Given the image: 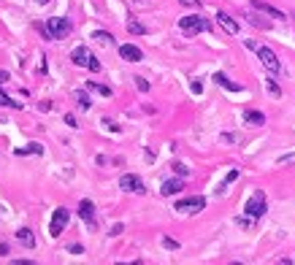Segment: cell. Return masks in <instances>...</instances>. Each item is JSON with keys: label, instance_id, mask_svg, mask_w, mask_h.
<instances>
[{"label": "cell", "instance_id": "cell-6", "mask_svg": "<svg viewBox=\"0 0 295 265\" xmlns=\"http://www.w3.org/2000/svg\"><path fill=\"white\" fill-rule=\"evenodd\" d=\"M258 57H260V62L265 65V71H268V73H279L282 71V62H279L277 52L268 49V46H258Z\"/></svg>", "mask_w": 295, "mask_h": 265}, {"label": "cell", "instance_id": "cell-10", "mask_svg": "<svg viewBox=\"0 0 295 265\" xmlns=\"http://www.w3.org/2000/svg\"><path fill=\"white\" fill-rule=\"evenodd\" d=\"M119 57L128 60V62H141L144 60V52H141L138 46H133V43H122L119 46Z\"/></svg>", "mask_w": 295, "mask_h": 265}, {"label": "cell", "instance_id": "cell-29", "mask_svg": "<svg viewBox=\"0 0 295 265\" xmlns=\"http://www.w3.org/2000/svg\"><path fill=\"white\" fill-rule=\"evenodd\" d=\"M136 87H138L141 92H149V81H146V79H136Z\"/></svg>", "mask_w": 295, "mask_h": 265}, {"label": "cell", "instance_id": "cell-25", "mask_svg": "<svg viewBox=\"0 0 295 265\" xmlns=\"http://www.w3.org/2000/svg\"><path fill=\"white\" fill-rule=\"evenodd\" d=\"M171 168H174V173H179V176H182V179H187V176H189V168H187L184 163H174V165H171Z\"/></svg>", "mask_w": 295, "mask_h": 265}, {"label": "cell", "instance_id": "cell-14", "mask_svg": "<svg viewBox=\"0 0 295 265\" xmlns=\"http://www.w3.org/2000/svg\"><path fill=\"white\" fill-rule=\"evenodd\" d=\"M214 81L220 84V87H225V90H230V92H241V90H244L241 84H236V81H230V79H227L225 73H214Z\"/></svg>", "mask_w": 295, "mask_h": 265}, {"label": "cell", "instance_id": "cell-21", "mask_svg": "<svg viewBox=\"0 0 295 265\" xmlns=\"http://www.w3.org/2000/svg\"><path fill=\"white\" fill-rule=\"evenodd\" d=\"M92 38H95V41H100V43H106V46H109V43H114V35H111V33H106V30H95V33H92Z\"/></svg>", "mask_w": 295, "mask_h": 265}, {"label": "cell", "instance_id": "cell-24", "mask_svg": "<svg viewBox=\"0 0 295 265\" xmlns=\"http://www.w3.org/2000/svg\"><path fill=\"white\" fill-rule=\"evenodd\" d=\"M236 179H239V170H230V173H227V179H225V182L220 184V189H217V192H225V189H227V184H230V182H236Z\"/></svg>", "mask_w": 295, "mask_h": 265}, {"label": "cell", "instance_id": "cell-12", "mask_svg": "<svg viewBox=\"0 0 295 265\" xmlns=\"http://www.w3.org/2000/svg\"><path fill=\"white\" fill-rule=\"evenodd\" d=\"M182 189H184V182H182V179H168V182L160 187V195H163V197H171V195L182 192Z\"/></svg>", "mask_w": 295, "mask_h": 265}, {"label": "cell", "instance_id": "cell-19", "mask_svg": "<svg viewBox=\"0 0 295 265\" xmlns=\"http://www.w3.org/2000/svg\"><path fill=\"white\" fill-rule=\"evenodd\" d=\"M246 22H249V25H255V27H263V30H268V27H271V22H265V19H260L258 14H246Z\"/></svg>", "mask_w": 295, "mask_h": 265}, {"label": "cell", "instance_id": "cell-8", "mask_svg": "<svg viewBox=\"0 0 295 265\" xmlns=\"http://www.w3.org/2000/svg\"><path fill=\"white\" fill-rule=\"evenodd\" d=\"M119 187L125 189V192H136V195H144V192H146L144 182H141L136 173H125V176L119 179Z\"/></svg>", "mask_w": 295, "mask_h": 265}, {"label": "cell", "instance_id": "cell-32", "mask_svg": "<svg viewBox=\"0 0 295 265\" xmlns=\"http://www.w3.org/2000/svg\"><path fill=\"white\" fill-rule=\"evenodd\" d=\"M193 92H195V95H201V92H203V87H201V81H198V79L193 81Z\"/></svg>", "mask_w": 295, "mask_h": 265}, {"label": "cell", "instance_id": "cell-33", "mask_svg": "<svg viewBox=\"0 0 295 265\" xmlns=\"http://www.w3.org/2000/svg\"><path fill=\"white\" fill-rule=\"evenodd\" d=\"M182 6H201V0H179Z\"/></svg>", "mask_w": 295, "mask_h": 265}, {"label": "cell", "instance_id": "cell-22", "mask_svg": "<svg viewBox=\"0 0 295 265\" xmlns=\"http://www.w3.org/2000/svg\"><path fill=\"white\" fill-rule=\"evenodd\" d=\"M0 108H22V103H14L6 92H0Z\"/></svg>", "mask_w": 295, "mask_h": 265}, {"label": "cell", "instance_id": "cell-28", "mask_svg": "<svg viewBox=\"0 0 295 265\" xmlns=\"http://www.w3.org/2000/svg\"><path fill=\"white\" fill-rule=\"evenodd\" d=\"M163 246L174 252V249H179V241H174V238H163Z\"/></svg>", "mask_w": 295, "mask_h": 265}, {"label": "cell", "instance_id": "cell-31", "mask_svg": "<svg viewBox=\"0 0 295 265\" xmlns=\"http://www.w3.org/2000/svg\"><path fill=\"white\" fill-rule=\"evenodd\" d=\"M81 252H84L81 244H73V246H71V254H81Z\"/></svg>", "mask_w": 295, "mask_h": 265}, {"label": "cell", "instance_id": "cell-7", "mask_svg": "<svg viewBox=\"0 0 295 265\" xmlns=\"http://www.w3.org/2000/svg\"><path fill=\"white\" fill-rule=\"evenodd\" d=\"M206 208V197H182L176 206H174V211H182V214H198V211H203Z\"/></svg>", "mask_w": 295, "mask_h": 265}, {"label": "cell", "instance_id": "cell-23", "mask_svg": "<svg viewBox=\"0 0 295 265\" xmlns=\"http://www.w3.org/2000/svg\"><path fill=\"white\" fill-rule=\"evenodd\" d=\"M87 90L103 95V98H109V95H111V90H109V87H103V84H95V81H87Z\"/></svg>", "mask_w": 295, "mask_h": 265}, {"label": "cell", "instance_id": "cell-9", "mask_svg": "<svg viewBox=\"0 0 295 265\" xmlns=\"http://www.w3.org/2000/svg\"><path fill=\"white\" fill-rule=\"evenodd\" d=\"M217 25L222 27V30L227 35H239V22L230 16V14H225V11H217Z\"/></svg>", "mask_w": 295, "mask_h": 265}, {"label": "cell", "instance_id": "cell-2", "mask_svg": "<svg viewBox=\"0 0 295 265\" xmlns=\"http://www.w3.org/2000/svg\"><path fill=\"white\" fill-rule=\"evenodd\" d=\"M71 60H73V65H79V68H90L92 73L100 71V62L95 60V54L87 49V46H76V49L71 52Z\"/></svg>", "mask_w": 295, "mask_h": 265}, {"label": "cell", "instance_id": "cell-35", "mask_svg": "<svg viewBox=\"0 0 295 265\" xmlns=\"http://www.w3.org/2000/svg\"><path fill=\"white\" fill-rule=\"evenodd\" d=\"M38 3H49V0H38Z\"/></svg>", "mask_w": 295, "mask_h": 265}, {"label": "cell", "instance_id": "cell-17", "mask_svg": "<svg viewBox=\"0 0 295 265\" xmlns=\"http://www.w3.org/2000/svg\"><path fill=\"white\" fill-rule=\"evenodd\" d=\"M76 103H79L81 111H90L92 108V100H90V95L84 92V90H76Z\"/></svg>", "mask_w": 295, "mask_h": 265}, {"label": "cell", "instance_id": "cell-26", "mask_svg": "<svg viewBox=\"0 0 295 265\" xmlns=\"http://www.w3.org/2000/svg\"><path fill=\"white\" fill-rule=\"evenodd\" d=\"M265 84H268V92L273 95V98H279V95H282V90H279V84L273 81V79H268V81H265Z\"/></svg>", "mask_w": 295, "mask_h": 265}, {"label": "cell", "instance_id": "cell-30", "mask_svg": "<svg viewBox=\"0 0 295 265\" xmlns=\"http://www.w3.org/2000/svg\"><path fill=\"white\" fill-rule=\"evenodd\" d=\"M65 125H68V127H79V125H76V117H73V114H65Z\"/></svg>", "mask_w": 295, "mask_h": 265}, {"label": "cell", "instance_id": "cell-4", "mask_svg": "<svg viewBox=\"0 0 295 265\" xmlns=\"http://www.w3.org/2000/svg\"><path fill=\"white\" fill-rule=\"evenodd\" d=\"M208 25L203 16H198V14H193V16H182L179 19V30H182L184 35H198V33H206L208 30Z\"/></svg>", "mask_w": 295, "mask_h": 265}, {"label": "cell", "instance_id": "cell-13", "mask_svg": "<svg viewBox=\"0 0 295 265\" xmlns=\"http://www.w3.org/2000/svg\"><path fill=\"white\" fill-rule=\"evenodd\" d=\"M79 216L87 225H95V206H92V201H81L79 203Z\"/></svg>", "mask_w": 295, "mask_h": 265}, {"label": "cell", "instance_id": "cell-27", "mask_svg": "<svg viewBox=\"0 0 295 265\" xmlns=\"http://www.w3.org/2000/svg\"><path fill=\"white\" fill-rule=\"evenodd\" d=\"M277 165H295V154H282L277 160Z\"/></svg>", "mask_w": 295, "mask_h": 265}, {"label": "cell", "instance_id": "cell-1", "mask_svg": "<svg viewBox=\"0 0 295 265\" xmlns=\"http://www.w3.org/2000/svg\"><path fill=\"white\" fill-rule=\"evenodd\" d=\"M46 38H52V41H60V38H65L71 33V22L65 16H49L46 19Z\"/></svg>", "mask_w": 295, "mask_h": 265}, {"label": "cell", "instance_id": "cell-3", "mask_svg": "<svg viewBox=\"0 0 295 265\" xmlns=\"http://www.w3.org/2000/svg\"><path fill=\"white\" fill-rule=\"evenodd\" d=\"M265 211H268V201H265V192H263V189H255L252 197H249V201H246V206H244V214H249L252 219H260Z\"/></svg>", "mask_w": 295, "mask_h": 265}, {"label": "cell", "instance_id": "cell-16", "mask_svg": "<svg viewBox=\"0 0 295 265\" xmlns=\"http://www.w3.org/2000/svg\"><path fill=\"white\" fill-rule=\"evenodd\" d=\"M244 122L246 125H265V114H260V111H244Z\"/></svg>", "mask_w": 295, "mask_h": 265}, {"label": "cell", "instance_id": "cell-15", "mask_svg": "<svg viewBox=\"0 0 295 265\" xmlns=\"http://www.w3.org/2000/svg\"><path fill=\"white\" fill-rule=\"evenodd\" d=\"M16 241L27 246V249H33L35 246V238H33V230H27V227H22V230H16Z\"/></svg>", "mask_w": 295, "mask_h": 265}, {"label": "cell", "instance_id": "cell-5", "mask_svg": "<svg viewBox=\"0 0 295 265\" xmlns=\"http://www.w3.org/2000/svg\"><path fill=\"white\" fill-rule=\"evenodd\" d=\"M68 219H71V211L65 206H60V208H54V214H52V222H49V235L52 238H57L65 227H68Z\"/></svg>", "mask_w": 295, "mask_h": 265}, {"label": "cell", "instance_id": "cell-34", "mask_svg": "<svg viewBox=\"0 0 295 265\" xmlns=\"http://www.w3.org/2000/svg\"><path fill=\"white\" fill-rule=\"evenodd\" d=\"M3 81H8V71H0V84Z\"/></svg>", "mask_w": 295, "mask_h": 265}, {"label": "cell", "instance_id": "cell-11", "mask_svg": "<svg viewBox=\"0 0 295 265\" xmlns=\"http://www.w3.org/2000/svg\"><path fill=\"white\" fill-rule=\"evenodd\" d=\"M252 8H258V11L268 14V16H273V19H287V16H284V11H279V8H273L271 3H265V0H252Z\"/></svg>", "mask_w": 295, "mask_h": 265}, {"label": "cell", "instance_id": "cell-18", "mask_svg": "<svg viewBox=\"0 0 295 265\" xmlns=\"http://www.w3.org/2000/svg\"><path fill=\"white\" fill-rule=\"evenodd\" d=\"M41 151H44L41 144H27L25 149H16L14 154H16V157H25V154H41Z\"/></svg>", "mask_w": 295, "mask_h": 265}, {"label": "cell", "instance_id": "cell-20", "mask_svg": "<svg viewBox=\"0 0 295 265\" xmlns=\"http://www.w3.org/2000/svg\"><path fill=\"white\" fill-rule=\"evenodd\" d=\"M128 33H130V35H144L146 27L141 25V22H136V19H130V22H128Z\"/></svg>", "mask_w": 295, "mask_h": 265}]
</instances>
